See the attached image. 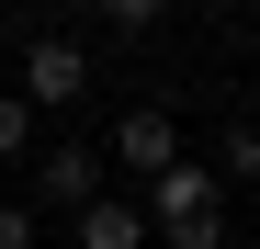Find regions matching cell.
Wrapping results in <instances>:
<instances>
[{"label":"cell","instance_id":"1","mask_svg":"<svg viewBox=\"0 0 260 249\" xmlns=\"http://www.w3.org/2000/svg\"><path fill=\"white\" fill-rule=\"evenodd\" d=\"M136 204H147V227H158L170 249H215V238H226V227H215V170H204V159L147 170V181H136Z\"/></svg>","mask_w":260,"mask_h":249},{"label":"cell","instance_id":"2","mask_svg":"<svg viewBox=\"0 0 260 249\" xmlns=\"http://www.w3.org/2000/svg\"><path fill=\"white\" fill-rule=\"evenodd\" d=\"M12 79H23V102H34V113H68L79 91H91V46L46 34V46H23V57H12Z\"/></svg>","mask_w":260,"mask_h":249},{"label":"cell","instance_id":"3","mask_svg":"<svg viewBox=\"0 0 260 249\" xmlns=\"http://www.w3.org/2000/svg\"><path fill=\"white\" fill-rule=\"evenodd\" d=\"M91 193H102V159L79 147V136H57V147H34V204H46V215H79Z\"/></svg>","mask_w":260,"mask_h":249},{"label":"cell","instance_id":"4","mask_svg":"<svg viewBox=\"0 0 260 249\" xmlns=\"http://www.w3.org/2000/svg\"><path fill=\"white\" fill-rule=\"evenodd\" d=\"M113 159H124V170H136V181H147V170H170V159H181V124H170L158 102H136V113L113 124Z\"/></svg>","mask_w":260,"mask_h":249},{"label":"cell","instance_id":"5","mask_svg":"<svg viewBox=\"0 0 260 249\" xmlns=\"http://www.w3.org/2000/svg\"><path fill=\"white\" fill-rule=\"evenodd\" d=\"M68 227H79V249H147V204L136 193H91Z\"/></svg>","mask_w":260,"mask_h":249},{"label":"cell","instance_id":"6","mask_svg":"<svg viewBox=\"0 0 260 249\" xmlns=\"http://www.w3.org/2000/svg\"><path fill=\"white\" fill-rule=\"evenodd\" d=\"M215 181H260V124H226L215 136Z\"/></svg>","mask_w":260,"mask_h":249},{"label":"cell","instance_id":"7","mask_svg":"<svg viewBox=\"0 0 260 249\" xmlns=\"http://www.w3.org/2000/svg\"><path fill=\"white\" fill-rule=\"evenodd\" d=\"M0 159H34V102L0 91Z\"/></svg>","mask_w":260,"mask_h":249},{"label":"cell","instance_id":"8","mask_svg":"<svg viewBox=\"0 0 260 249\" xmlns=\"http://www.w3.org/2000/svg\"><path fill=\"white\" fill-rule=\"evenodd\" d=\"M158 12H170V0H102V23H113V34H136V23H158Z\"/></svg>","mask_w":260,"mask_h":249},{"label":"cell","instance_id":"9","mask_svg":"<svg viewBox=\"0 0 260 249\" xmlns=\"http://www.w3.org/2000/svg\"><path fill=\"white\" fill-rule=\"evenodd\" d=\"M0 249H34V204H0Z\"/></svg>","mask_w":260,"mask_h":249},{"label":"cell","instance_id":"10","mask_svg":"<svg viewBox=\"0 0 260 249\" xmlns=\"http://www.w3.org/2000/svg\"><path fill=\"white\" fill-rule=\"evenodd\" d=\"M0 79H12V57H0Z\"/></svg>","mask_w":260,"mask_h":249}]
</instances>
